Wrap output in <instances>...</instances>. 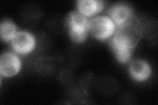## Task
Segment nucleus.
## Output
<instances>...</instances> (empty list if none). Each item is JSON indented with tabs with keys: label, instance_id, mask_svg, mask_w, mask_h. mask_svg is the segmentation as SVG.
Returning a JSON list of instances; mask_svg holds the SVG:
<instances>
[{
	"label": "nucleus",
	"instance_id": "obj_1",
	"mask_svg": "<svg viewBox=\"0 0 158 105\" xmlns=\"http://www.w3.org/2000/svg\"><path fill=\"white\" fill-rule=\"evenodd\" d=\"M142 34V24L135 16L116 27L110 46L118 61L122 63L129 61L132 49L140 42Z\"/></svg>",
	"mask_w": 158,
	"mask_h": 105
},
{
	"label": "nucleus",
	"instance_id": "obj_2",
	"mask_svg": "<svg viewBox=\"0 0 158 105\" xmlns=\"http://www.w3.org/2000/svg\"><path fill=\"white\" fill-rule=\"evenodd\" d=\"M88 32L99 40H106L114 34L116 25L113 20L107 16H98L88 21Z\"/></svg>",
	"mask_w": 158,
	"mask_h": 105
},
{
	"label": "nucleus",
	"instance_id": "obj_3",
	"mask_svg": "<svg viewBox=\"0 0 158 105\" xmlns=\"http://www.w3.org/2000/svg\"><path fill=\"white\" fill-rule=\"evenodd\" d=\"M88 20L78 11L70 13L68 17L69 34L73 40L81 43L85 40L88 33Z\"/></svg>",
	"mask_w": 158,
	"mask_h": 105
},
{
	"label": "nucleus",
	"instance_id": "obj_4",
	"mask_svg": "<svg viewBox=\"0 0 158 105\" xmlns=\"http://www.w3.org/2000/svg\"><path fill=\"white\" fill-rule=\"evenodd\" d=\"M35 46V38L27 31L17 32L11 40V46L14 51L21 55L31 53Z\"/></svg>",
	"mask_w": 158,
	"mask_h": 105
},
{
	"label": "nucleus",
	"instance_id": "obj_5",
	"mask_svg": "<svg viewBox=\"0 0 158 105\" xmlns=\"http://www.w3.org/2000/svg\"><path fill=\"white\" fill-rule=\"evenodd\" d=\"M21 62L15 53H4L0 57V72L5 77L15 76L21 70Z\"/></svg>",
	"mask_w": 158,
	"mask_h": 105
},
{
	"label": "nucleus",
	"instance_id": "obj_6",
	"mask_svg": "<svg viewBox=\"0 0 158 105\" xmlns=\"http://www.w3.org/2000/svg\"><path fill=\"white\" fill-rule=\"evenodd\" d=\"M129 72L133 79L138 82H143L149 78L152 71L150 64L146 61L137 59L131 63Z\"/></svg>",
	"mask_w": 158,
	"mask_h": 105
},
{
	"label": "nucleus",
	"instance_id": "obj_7",
	"mask_svg": "<svg viewBox=\"0 0 158 105\" xmlns=\"http://www.w3.org/2000/svg\"><path fill=\"white\" fill-rule=\"evenodd\" d=\"M109 14L115 22L116 27L134 17L131 7L124 3H117L113 6L109 11Z\"/></svg>",
	"mask_w": 158,
	"mask_h": 105
},
{
	"label": "nucleus",
	"instance_id": "obj_8",
	"mask_svg": "<svg viewBox=\"0 0 158 105\" xmlns=\"http://www.w3.org/2000/svg\"><path fill=\"white\" fill-rule=\"evenodd\" d=\"M104 3L101 0H79L77 2L78 11L85 17H91L102 11Z\"/></svg>",
	"mask_w": 158,
	"mask_h": 105
},
{
	"label": "nucleus",
	"instance_id": "obj_9",
	"mask_svg": "<svg viewBox=\"0 0 158 105\" xmlns=\"http://www.w3.org/2000/svg\"><path fill=\"white\" fill-rule=\"evenodd\" d=\"M17 26L10 20H4L0 25V36L5 42L11 41L17 32Z\"/></svg>",
	"mask_w": 158,
	"mask_h": 105
}]
</instances>
